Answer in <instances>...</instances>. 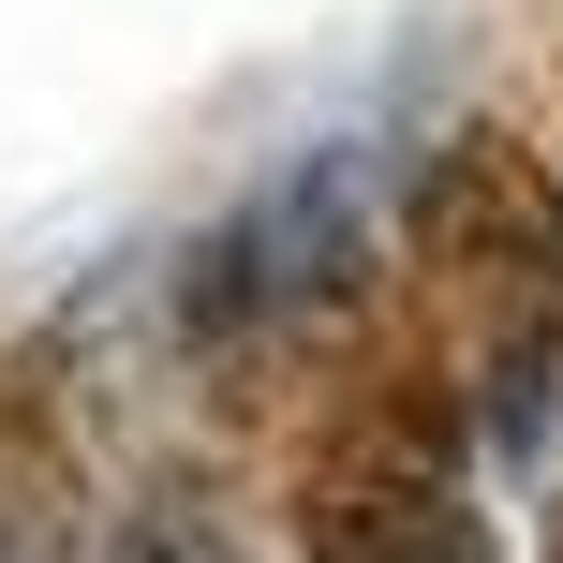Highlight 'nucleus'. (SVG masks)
I'll return each instance as SVG.
<instances>
[{
	"label": "nucleus",
	"mask_w": 563,
	"mask_h": 563,
	"mask_svg": "<svg viewBox=\"0 0 563 563\" xmlns=\"http://www.w3.org/2000/svg\"><path fill=\"white\" fill-rule=\"evenodd\" d=\"M416 253L475 311V386H489V430L534 445L549 386H563V178L534 164L519 134H460L416 194Z\"/></svg>",
	"instance_id": "obj_1"
},
{
	"label": "nucleus",
	"mask_w": 563,
	"mask_h": 563,
	"mask_svg": "<svg viewBox=\"0 0 563 563\" xmlns=\"http://www.w3.org/2000/svg\"><path fill=\"white\" fill-rule=\"evenodd\" d=\"M311 563H489L475 489H460V416L445 400H371L311 460Z\"/></svg>",
	"instance_id": "obj_2"
}]
</instances>
